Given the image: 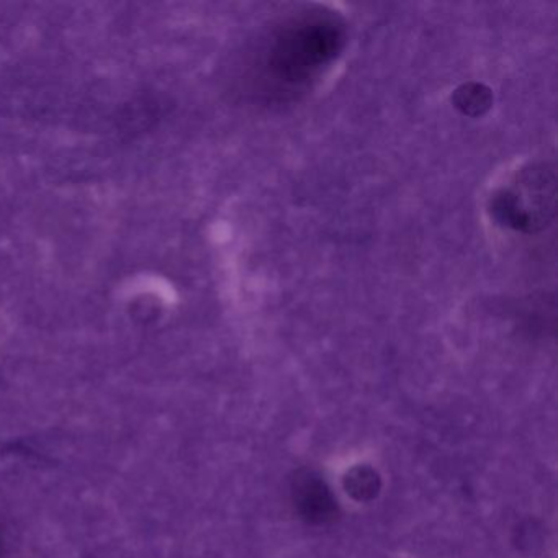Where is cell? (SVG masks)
<instances>
[{"label":"cell","mask_w":558,"mask_h":558,"mask_svg":"<svg viewBox=\"0 0 558 558\" xmlns=\"http://www.w3.org/2000/svg\"><path fill=\"white\" fill-rule=\"evenodd\" d=\"M452 104L463 116L476 119L492 109L493 94L485 84L466 83L453 90Z\"/></svg>","instance_id":"5"},{"label":"cell","mask_w":558,"mask_h":558,"mask_svg":"<svg viewBox=\"0 0 558 558\" xmlns=\"http://www.w3.org/2000/svg\"><path fill=\"white\" fill-rule=\"evenodd\" d=\"M344 492L357 502H371L380 495L381 476L374 466L355 465L342 478Z\"/></svg>","instance_id":"4"},{"label":"cell","mask_w":558,"mask_h":558,"mask_svg":"<svg viewBox=\"0 0 558 558\" xmlns=\"http://www.w3.org/2000/svg\"><path fill=\"white\" fill-rule=\"evenodd\" d=\"M289 495L296 515L308 525L323 527L341 514L335 493L315 470H295L289 480Z\"/></svg>","instance_id":"3"},{"label":"cell","mask_w":558,"mask_h":558,"mask_svg":"<svg viewBox=\"0 0 558 558\" xmlns=\"http://www.w3.org/2000/svg\"><path fill=\"white\" fill-rule=\"evenodd\" d=\"M557 201L554 168L545 165L524 169L511 187L501 189L489 201L496 223L521 233H538L551 223Z\"/></svg>","instance_id":"2"},{"label":"cell","mask_w":558,"mask_h":558,"mask_svg":"<svg viewBox=\"0 0 558 558\" xmlns=\"http://www.w3.org/2000/svg\"><path fill=\"white\" fill-rule=\"evenodd\" d=\"M344 44V25L336 15L312 12L296 17L277 34L267 66L280 83L299 86L328 66Z\"/></svg>","instance_id":"1"}]
</instances>
